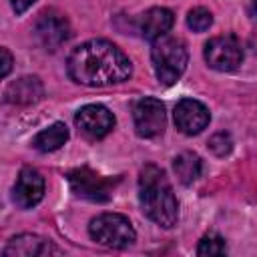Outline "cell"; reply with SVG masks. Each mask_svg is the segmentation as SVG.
<instances>
[{"mask_svg":"<svg viewBox=\"0 0 257 257\" xmlns=\"http://www.w3.org/2000/svg\"><path fill=\"white\" fill-rule=\"evenodd\" d=\"M68 76L84 86H108L128 80L133 64L112 42L94 38L76 46L66 60Z\"/></svg>","mask_w":257,"mask_h":257,"instance_id":"6da1fadb","label":"cell"},{"mask_svg":"<svg viewBox=\"0 0 257 257\" xmlns=\"http://www.w3.org/2000/svg\"><path fill=\"white\" fill-rule=\"evenodd\" d=\"M139 201L143 213L157 225L171 229L179 219V203L163 169L157 165L143 167L139 175Z\"/></svg>","mask_w":257,"mask_h":257,"instance_id":"7a4b0ae2","label":"cell"},{"mask_svg":"<svg viewBox=\"0 0 257 257\" xmlns=\"http://www.w3.org/2000/svg\"><path fill=\"white\" fill-rule=\"evenodd\" d=\"M151 60H153L159 82L165 86H171L183 76L189 62V52L181 38L165 34L153 42Z\"/></svg>","mask_w":257,"mask_h":257,"instance_id":"3957f363","label":"cell"},{"mask_svg":"<svg viewBox=\"0 0 257 257\" xmlns=\"http://www.w3.org/2000/svg\"><path fill=\"white\" fill-rule=\"evenodd\" d=\"M88 233L96 243L110 249H124L137 239L133 223L120 213H102L94 217L88 225Z\"/></svg>","mask_w":257,"mask_h":257,"instance_id":"277c9868","label":"cell"},{"mask_svg":"<svg viewBox=\"0 0 257 257\" xmlns=\"http://www.w3.org/2000/svg\"><path fill=\"white\" fill-rule=\"evenodd\" d=\"M68 183L78 197L88 199L92 203H106L112 197V189L118 183V179L102 177L90 171L88 167H80L68 173Z\"/></svg>","mask_w":257,"mask_h":257,"instance_id":"5b68a950","label":"cell"},{"mask_svg":"<svg viewBox=\"0 0 257 257\" xmlns=\"http://www.w3.org/2000/svg\"><path fill=\"white\" fill-rule=\"evenodd\" d=\"M205 60L211 68L231 72L243 62V46L235 34H221L205 44Z\"/></svg>","mask_w":257,"mask_h":257,"instance_id":"8992f818","label":"cell"},{"mask_svg":"<svg viewBox=\"0 0 257 257\" xmlns=\"http://www.w3.org/2000/svg\"><path fill=\"white\" fill-rule=\"evenodd\" d=\"M133 122H135L137 135L143 139H155L163 135L165 124H167L165 104L153 96H145L137 100L133 108Z\"/></svg>","mask_w":257,"mask_h":257,"instance_id":"52a82bcc","label":"cell"},{"mask_svg":"<svg viewBox=\"0 0 257 257\" xmlns=\"http://www.w3.org/2000/svg\"><path fill=\"white\" fill-rule=\"evenodd\" d=\"M34 36L46 50H56L70 38V24L56 10H42L34 22Z\"/></svg>","mask_w":257,"mask_h":257,"instance_id":"ba28073f","label":"cell"},{"mask_svg":"<svg viewBox=\"0 0 257 257\" xmlns=\"http://www.w3.org/2000/svg\"><path fill=\"white\" fill-rule=\"evenodd\" d=\"M76 126L80 128V133L90 139V141H98L102 137H106L112 126H114V116L112 112L102 106V104H86L82 106L76 116H74Z\"/></svg>","mask_w":257,"mask_h":257,"instance_id":"9c48e42d","label":"cell"},{"mask_svg":"<svg viewBox=\"0 0 257 257\" xmlns=\"http://www.w3.org/2000/svg\"><path fill=\"white\" fill-rule=\"evenodd\" d=\"M42 197H44V177L36 169L24 167L16 177V183L12 189V201L20 209H30L38 205Z\"/></svg>","mask_w":257,"mask_h":257,"instance_id":"30bf717a","label":"cell"},{"mask_svg":"<svg viewBox=\"0 0 257 257\" xmlns=\"http://www.w3.org/2000/svg\"><path fill=\"white\" fill-rule=\"evenodd\" d=\"M211 120L209 108L195 98H183L175 106V124L185 135H199Z\"/></svg>","mask_w":257,"mask_h":257,"instance_id":"8fae6325","label":"cell"},{"mask_svg":"<svg viewBox=\"0 0 257 257\" xmlns=\"http://www.w3.org/2000/svg\"><path fill=\"white\" fill-rule=\"evenodd\" d=\"M2 253L14 255V257H48V255H58L60 249L52 241H48L40 235L22 233V235L12 237Z\"/></svg>","mask_w":257,"mask_h":257,"instance_id":"7c38bea8","label":"cell"},{"mask_svg":"<svg viewBox=\"0 0 257 257\" xmlns=\"http://www.w3.org/2000/svg\"><path fill=\"white\" fill-rule=\"evenodd\" d=\"M44 86L38 76H20L18 80L10 82L4 90V100L16 106H28L42 98Z\"/></svg>","mask_w":257,"mask_h":257,"instance_id":"4fadbf2b","label":"cell"},{"mask_svg":"<svg viewBox=\"0 0 257 257\" xmlns=\"http://www.w3.org/2000/svg\"><path fill=\"white\" fill-rule=\"evenodd\" d=\"M175 24V16L169 8H161V6H155V8H149L141 18H139V32L145 40H151L155 42L157 38L165 36Z\"/></svg>","mask_w":257,"mask_h":257,"instance_id":"5bb4252c","label":"cell"},{"mask_svg":"<svg viewBox=\"0 0 257 257\" xmlns=\"http://www.w3.org/2000/svg\"><path fill=\"white\" fill-rule=\"evenodd\" d=\"M66 141H68V128H66V124L64 122H54L48 128L40 131L34 137L32 145L40 153H52V151H58Z\"/></svg>","mask_w":257,"mask_h":257,"instance_id":"9a60e30c","label":"cell"},{"mask_svg":"<svg viewBox=\"0 0 257 257\" xmlns=\"http://www.w3.org/2000/svg\"><path fill=\"white\" fill-rule=\"evenodd\" d=\"M173 169H175V173H177V177L183 185H191L201 175V159H199V155L189 153V151L181 153V155L175 157Z\"/></svg>","mask_w":257,"mask_h":257,"instance_id":"2e32d148","label":"cell"},{"mask_svg":"<svg viewBox=\"0 0 257 257\" xmlns=\"http://www.w3.org/2000/svg\"><path fill=\"white\" fill-rule=\"evenodd\" d=\"M225 253H227L225 239L219 237L217 233H209V235H205V237L199 241L197 255H201V257H209V255H225Z\"/></svg>","mask_w":257,"mask_h":257,"instance_id":"e0dca14e","label":"cell"},{"mask_svg":"<svg viewBox=\"0 0 257 257\" xmlns=\"http://www.w3.org/2000/svg\"><path fill=\"white\" fill-rule=\"evenodd\" d=\"M211 24H213V14H211L207 8L197 6V8L189 10V14H187V26H189L191 30H195V32H205Z\"/></svg>","mask_w":257,"mask_h":257,"instance_id":"ac0fdd59","label":"cell"},{"mask_svg":"<svg viewBox=\"0 0 257 257\" xmlns=\"http://www.w3.org/2000/svg\"><path fill=\"white\" fill-rule=\"evenodd\" d=\"M209 149H211L217 157H225V155L231 153L233 141H231V137H229L227 133H217V135H213V137L209 139Z\"/></svg>","mask_w":257,"mask_h":257,"instance_id":"d6986e66","label":"cell"},{"mask_svg":"<svg viewBox=\"0 0 257 257\" xmlns=\"http://www.w3.org/2000/svg\"><path fill=\"white\" fill-rule=\"evenodd\" d=\"M12 64H14L12 52H10V50H6L4 46H0V78H4V76H8V74H10Z\"/></svg>","mask_w":257,"mask_h":257,"instance_id":"ffe728a7","label":"cell"},{"mask_svg":"<svg viewBox=\"0 0 257 257\" xmlns=\"http://www.w3.org/2000/svg\"><path fill=\"white\" fill-rule=\"evenodd\" d=\"M34 2H36V0H10V6H12V10H14L16 14H22V12H26Z\"/></svg>","mask_w":257,"mask_h":257,"instance_id":"44dd1931","label":"cell"}]
</instances>
